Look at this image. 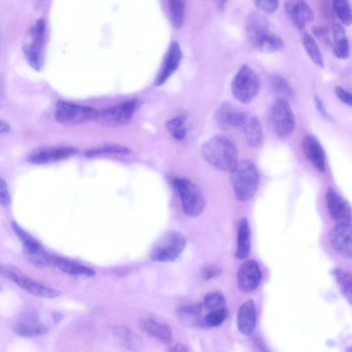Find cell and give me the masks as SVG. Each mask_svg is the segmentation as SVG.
Returning a JSON list of instances; mask_svg holds the SVG:
<instances>
[{"label": "cell", "instance_id": "obj_35", "mask_svg": "<svg viewBox=\"0 0 352 352\" xmlns=\"http://www.w3.org/2000/svg\"><path fill=\"white\" fill-rule=\"evenodd\" d=\"M202 305L210 311L218 310L225 308L226 300L221 292H211L204 296Z\"/></svg>", "mask_w": 352, "mask_h": 352}, {"label": "cell", "instance_id": "obj_14", "mask_svg": "<svg viewBox=\"0 0 352 352\" xmlns=\"http://www.w3.org/2000/svg\"><path fill=\"white\" fill-rule=\"evenodd\" d=\"M13 331L23 338H34L43 336L48 331L47 327L34 312L24 314L13 325Z\"/></svg>", "mask_w": 352, "mask_h": 352}, {"label": "cell", "instance_id": "obj_7", "mask_svg": "<svg viewBox=\"0 0 352 352\" xmlns=\"http://www.w3.org/2000/svg\"><path fill=\"white\" fill-rule=\"evenodd\" d=\"M186 245L184 235L175 230L164 234L152 248L150 257L157 262L175 261L182 253Z\"/></svg>", "mask_w": 352, "mask_h": 352}, {"label": "cell", "instance_id": "obj_32", "mask_svg": "<svg viewBox=\"0 0 352 352\" xmlns=\"http://www.w3.org/2000/svg\"><path fill=\"white\" fill-rule=\"evenodd\" d=\"M186 116L181 114L166 122V128L172 136L177 140H182L185 138L187 129L185 126Z\"/></svg>", "mask_w": 352, "mask_h": 352}, {"label": "cell", "instance_id": "obj_31", "mask_svg": "<svg viewBox=\"0 0 352 352\" xmlns=\"http://www.w3.org/2000/svg\"><path fill=\"white\" fill-rule=\"evenodd\" d=\"M270 84L273 91L282 98H292L294 91L288 81L281 75L272 74L270 76Z\"/></svg>", "mask_w": 352, "mask_h": 352}, {"label": "cell", "instance_id": "obj_48", "mask_svg": "<svg viewBox=\"0 0 352 352\" xmlns=\"http://www.w3.org/2000/svg\"><path fill=\"white\" fill-rule=\"evenodd\" d=\"M226 4V1H219L217 2V7L219 10H223L225 8V6Z\"/></svg>", "mask_w": 352, "mask_h": 352}, {"label": "cell", "instance_id": "obj_16", "mask_svg": "<svg viewBox=\"0 0 352 352\" xmlns=\"http://www.w3.org/2000/svg\"><path fill=\"white\" fill-rule=\"evenodd\" d=\"M351 224H337L329 233V242L333 250L344 258H351Z\"/></svg>", "mask_w": 352, "mask_h": 352}, {"label": "cell", "instance_id": "obj_42", "mask_svg": "<svg viewBox=\"0 0 352 352\" xmlns=\"http://www.w3.org/2000/svg\"><path fill=\"white\" fill-rule=\"evenodd\" d=\"M315 105L318 112L324 119L331 120L332 118L328 113L323 101L318 96L315 97Z\"/></svg>", "mask_w": 352, "mask_h": 352}, {"label": "cell", "instance_id": "obj_15", "mask_svg": "<svg viewBox=\"0 0 352 352\" xmlns=\"http://www.w3.org/2000/svg\"><path fill=\"white\" fill-rule=\"evenodd\" d=\"M284 10L292 24L298 30H303L314 18V12L305 1H287Z\"/></svg>", "mask_w": 352, "mask_h": 352}, {"label": "cell", "instance_id": "obj_26", "mask_svg": "<svg viewBox=\"0 0 352 352\" xmlns=\"http://www.w3.org/2000/svg\"><path fill=\"white\" fill-rule=\"evenodd\" d=\"M333 52L339 59L346 60L350 54L349 43L344 28L339 23L333 26Z\"/></svg>", "mask_w": 352, "mask_h": 352}, {"label": "cell", "instance_id": "obj_5", "mask_svg": "<svg viewBox=\"0 0 352 352\" xmlns=\"http://www.w3.org/2000/svg\"><path fill=\"white\" fill-rule=\"evenodd\" d=\"M0 274L27 292L38 297L54 298L60 294L58 289L28 276L18 267L12 265H0Z\"/></svg>", "mask_w": 352, "mask_h": 352}, {"label": "cell", "instance_id": "obj_13", "mask_svg": "<svg viewBox=\"0 0 352 352\" xmlns=\"http://www.w3.org/2000/svg\"><path fill=\"white\" fill-rule=\"evenodd\" d=\"M77 152V148L72 146L41 148L30 153L27 161L32 164L54 163L67 159Z\"/></svg>", "mask_w": 352, "mask_h": 352}, {"label": "cell", "instance_id": "obj_4", "mask_svg": "<svg viewBox=\"0 0 352 352\" xmlns=\"http://www.w3.org/2000/svg\"><path fill=\"white\" fill-rule=\"evenodd\" d=\"M261 79L258 74L248 65H242L231 82V91L235 99L243 104H249L258 96L261 89Z\"/></svg>", "mask_w": 352, "mask_h": 352}, {"label": "cell", "instance_id": "obj_28", "mask_svg": "<svg viewBox=\"0 0 352 352\" xmlns=\"http://www.w3.org/2000/svg\"><path fill=\"white\" fill-rule=\"evenodd\" d=\"M11 225L14 232L23 244L24 254L37 252L43 249L42 245L16 221H12Z\"/></svg>", "mask_w": 352, "mask_h": 352}, {"label": "cell", "instance_id": "obj_18", "mask_svg": "<svg viewBox=\"0 0 352 352\" xmlns=\"http://www.w3.org/2000/svg\"><path fill=\"white\" fill-rule=\"evenodd\" d=\"M246 114L247 112L238 109L232 103L226 102L221 104L217 109L215 119L222 129H239Z\"/></svg>", "mask_w": 352, "mask_h": 352}, {"label": "cell", "instance_id": "obj_11", "mask_svg": "<svg viewBox=\"0 0 352 352\" xmlns=\"http://www.w3.org/2000/svg\"><path fill=\"white\" fill-rule=\"evenodd\" d=\"M137 100H127L118 105L98 111L96 119L109 126H118L128 123L138 108Z\"/></svg>", "mask_w": 352, "mask_h": 352}, {"label": "cell", "instance_id": "obj_8", "mask_svg": "<svg viewBox=\"0 0 352 352\" xmlns=\"http://www.w3.org/2000/svg\"><path fill=\"white\" fill-rule=\"evenodd\" d=\"M271 118L279 139H285L292 134L296 127L295 116L287 99L279 97L273 102Z\"/></svg>", "mask_w": 352, "mask_h": 352}, {"label": "cell", "instance_id": "obj_40", "mask_svg": "<svg viewBox=\"0 0 352 352\" xmlns=\"http://www.w3.org/2000/svg\"><path fill=\"white\" fill-rule=\"evenodd\" d=\"M10 202V195L6 182L0 178V205L7 206Z\"/></svg>", "mask_w": 352, "mask_h": 352}, {"label": "cell", "instance_id": "obj_43", "mask_svg": "<svg viewBox=\"0 0 352 352\" xmlns=\"http://www.w3.org/2000/svg\"><path fill=\"white\" fill-rule=\"evenodd\" d=\"M220 271V269L217 267L208 266L204 269L202 276L204 279L209 280L217 276Z\"/></svg>", "mask_w": 352, "mask_h": 352}, {"label": "cell", "instance_id": "obj_27", "mask_svg": "<svg viewBox=\"0 0 352 352\" xmlns=\"http://www.w3.org/2000/svg\"><path fill=\"white\" fill-rule=\"evenodd\" d=\"M115 337L127 350L131 352H140L142 343L139 336L131 329L125 326H116L113 329Z\"/></svg>", "mask_w": 352, "mask_h": 352}, {"label": "cell", "instance_id": "obj_49", "mask_svg": "<svg viewBox=\"0 0 352 352\" xmlns=\"http://www.w3.org/2000/svg\"><path fill=\"white\" fill-rule=\"evenodd\" d=\"M0 290H1V285H0Z\"/></svg>", "mask_w": 352, "mask_h": 352}, {"label": "cell", "instance_id": "obj_29", "mask_svg": "<svg viewBox=\"0 0 352 352\" xmlns=\"http://www.w3.org/2000/svg\"><path fill=\"white\" fill-rule=\"evenodd\" d=\"M302 43L312 62L320 67H324V63L322 52L313 36L308 32H304L302 36Z\"/></svg>", "mask_w": 352, "mask_h": 352}, {"label": "cell", "instance_id": "obj_45", "mask_svg": "<svg viewBox=\"0 0 352 352\" xmlns=\"http://www.w3.org/2000/svg\"><path fill=\"white\" fill-rule=\"evenodd\" d=\"M169 352H190L186 347L183 344L177 343L174 346H171L169 350Z\"/></svg>", "mask_w": 352, "mask_h": 352}, {"label": "cell", "instance_id": "obj_12", "mask_svg": "<svg viewBox=\"0 0 352 352\" xmlns=\"http://www.w3.org/2000/svg\"><path fill=\"white\" fill-rule=\"evenodd\" d=\"M326 203L332 220L337 224H351V209L349 204L334 189L329 188Z\"/></svg>", "mask_w": 352, "mask_h": 352}, {"label": "cell", "instance_id": "obj_21", "mask_svg": "<svg viewBox=\"0 0 352 352\" xmlns=\"http://www.w3.org/2000/svg\"><path fill=\"white\" fill-rule=\"evenodd\" d=\"M239 129L248 145L256 148L262 144L263 128L259 119L256 116L247 113Z\"/></svg>", "mask_w": 352, "mask_h": 352}, {"label": "cell", "instance_id": "obj_38", "mask_svg": "<svg viewBox=\"0 0 352 352\" xmlns=\"http://www.w3.org/2000/svg\"><path fill=\"white\" fill-rule=\"evenodd\" d=\"M202 304H191L179 307L177 314L180 318H193L200 314L202 311Z\"/></svg>", "mask_w": 352, "mask_h": 352}, {"label": "cell", "instance_id": "obj_47", "mask_svg": "<svg viewBox=\"0 0 352 352\" xmlns=\"http://www.w3.org/2000/svg\"><path fill=\"white\" fill-rule=\"evenodd\" d=\"M52 318L55 323H59L63 320V316L60 312L54 311L52 314Z\"/></svg>", "mask_w": 352, "mask_h": 352}, {"label": "cell", "instance_id": "obj_9", "mask_svg": "<svg viewBox=\"0 0 352 352\" xmlns=\"http://www.w3.org/2000/svg\"><path fill=\"white\" fill-rule=\"evenodd\" d=\"M45 37L46 24L43 19H39L30 30V42L23 45V52L29 64L38 71L43 65Z\"/></svg>", "mask_w": 352, "mask_h": 352}, {"label": "cell", "instance_id": "obj_46", "mask_svg": "<svg viewBox=\"0 0 352 352\" xmlns=\"http://www.w3.org/2000/svg\"><path fill=\"white\" fill-rule=\"evenodd\" d=\"M10 129L9 124L4 120H0V135L8 133Z\"/></svg>", "mask_w": 352, "mask_h": 352}, {"label": "cell", "instance_id": "obj_17", "mask_svg": "<svg viewBox=\"0 0 352 352\" xmlns=\"http://www.w3.org/2000/svg\"><path fill=\"white\" fill-rule=\"evenodd\" d=\"M261 272L258 264L254 260L244 262L237 272V285L243 292H251L259 285Z\"/></svg>", "mask_w": 352, "mask_h": 352}, {"label": "cell", "instance_id": "obj_19", "mask_svg": "<svg viewBox=\"0 0 352 352\" xmlns=\"http://www.w3.org/2000/svg\"><path fill=\"white\" fill-rule=\"evenodd\" d=\"M302 147L306 158L320 172L326 169V155L319 140L311 134L303 137Z\"/></svg>", "mask_w": 352, "mask_h": 352}, {"label": "cell", "instance_id": "obj_39", "mask_svg": "<svg viewBox=\"0 0 352 352\" xmlns=\"http://www.w3.org/2000/svg\"><path fill=\"white\" fill-rule=\"evenodd\" d=\"M254 3L258 10L267 14L276 12L278 7V1H255Z\"/></svg>", "mask_w": 352, "mask_h": 352}, {"label": "cell", "instance_id": "obj_44", "mask_svg": "<svg viewBox=\"0 0 352 352\" xmlns=\"http://www.w3.org/2000/svg\"><path fill=\"white\" fill-rule=\"evenodd\" d=\"M313 33L318 37H322L327 34V30L323 26H314L312 29Z\"/></svg>", "mask_w": 352, "mask_h": 352}, {"label": "cell", "instance_id": "obj_3", "mask_svg": "<svg viewBox=\"0 0 352 352\" xmlns=\"http://www.w3.org/2000/svg\"><path fill=\"white\" fill-rule=\"evenodd\" d=\"M230 173L235 197L240 201L250 200L255 195L260 181L253 162L248 159L240 160Z\"/></svg>", "mask_w": 352, "mask_h": 352}, {"label": "cell", "instance_id": "obj_6", "mask_svg": "<svg viewBox=\"0 0 352 352\" xmlns=\"http://www.w3.org/2000/svg\"><path fill=\"white\" fill-rule=\"evenodd\" d=\"M173 186L179 195L184 212L191 217L199 216L206 205V199L201 189L186 177L175 178Z\"/></svg>", "mask_w": 352, "mask_h": 352}, {"label": "cell", "instance_id": "obj_24", "mask_svg": "<svg viewBox=\"0 0 352 352\" xmlns=\"http://www.w3.org/2000/svg\"><path fill=\"white\" fill-rule=\"evenodd\" d=\"M251 234L248 221L241 219L238 227L235 257L239 260L246 258L250 252Z\"/></svg>", "mask_w": 352, "mask_h": 352}, {"label": "cell", "instance_id": "obj_41", "mask_svg": "<svg viewBox=\"0 0 352 352\" xmlns=\"http://www.w3.org/2000/svg\"><path fill=\"white\" fill-rule=\"evenodd\" d=\"M335 93L337 98L344 104L351 106L352 96L350 91H347L342 87H335Z\"/></svg>", "mask_w": 352, "mask_h": 352}, {"label": "cell", "instance_id": "obj_25", "mask_svg": "<svg viewBox=\"0 0 352 352\" xmlns=\"http://www.w3.org/2000/svg\"><path fill=\"white\" fill-rule=\"evenodd\" d=\"M62 272L75 276L92 277L95 271L84 265L68 258L55 256L54 264Z\"/></svg>", "mask_w": 352, "mask_h": 352}, {"label": "cell", "instance_id": "obj_22", "mask_svg": "<svg viewBox=\"0 0 352 352\" xmlns=\"http://www.w3.org/2000/svg\"><path fill=\"white\" fill-rule=\"evenodd\" d=\"M236 324L239 331L243 335L249 336L254 332L256 324V311L252 299L247 300L240 306Z\"/></svg>", "mask_w": 352, "mask_h": 352}, {"label": "cell", "instance_id": "obj_33", "mask_svg": "<svg viewBox=\"0 0 352 352\" xmlns=\"http://www.w3.org/2000/svg\"><path fill=\"white\" fill-rule=\"evenodd\" d=\"M332 8L342 24L349 26L352 21L351 8L348 1H332Z\"/></svg>", "mask_w": 352, "mask_h": 352}, {"label": "cell", "instance_id": "obj_34", "mask_svg": "<svg viewBox=\"0 0 352 352\" xmlns=\"http://www.w3.org/2000/svg\"><path fill=\"white\" fill-rule=\"evenodd\" d=\"M170 19L176 28H179L183 24L185 13V2L179 0L169 1Z\"/></svg>", "mask_w": 352, "mask_h": 352}, {"label": "cell", "instance_id": "obj_23", "mask_svg": "<svg viewBox=\"0 0 352 352\" xmlns=\"http://www.w3.org/2000/svg\"><path fill=\"white\" fill-rule=\"evenodd\" d=\"M140 325L145 332L164 344H169L173 340L170 327L153 318H146L141 320Z\"/></svg>", "mask_w": 352, "mask_h": 352}, {"label": "cell", "instance_id": "obj_30", "mask_svg": "<svg viewBox=\"0 0 352 352\" xmlns=\"http://www.w3.org/2000/svg\"><path fill=\"white\" fill-rule=\"evenodd\" d=\"M332 275L334 277L340 289L349 303L352 298V283L351 274L341 268H335L332 271Z\"/></svg>", "mask_w": 352, "mask_h": 352}, {"label": "cell", "instance_id": "obj_1", "mask_svg": "<svg viewBox=\"0 0 352 352\" xmlns=\"http://www.w3.org/2000/svg\"><path fill=\"white\" fill-rule=\"evenodd\" d=\"M245 28L249 42L258 51L274 53L283 47L282 38L270 29L267 19L259 12L252 11L248 14Z\"/></svg>", "mask_w": 352, "mask_h": 352}, {"label": "cell", "instance_id": "obj_2", "mask_svg": "<svg viewBox=\"0 0 352 352\" xmlns=\"http://www.w3.org/2000/svg\"><path fill=\"white\" fill-rule=\"evenodd\" d=\"M204 160L212 166L230 172L238 160V151L235 144L227 137L214 135L206 141L201 148Z\"/></svg>", "mask_w": 352, "mask_h": 352}, {"label": "cell", "instance_id": "obj_36", "mask_svg": "<svg viewBox=\"0 0 352 352\" xmlns=\"http://www.w3.org/2000/svg\"><path fill=\"white\" fill-rule=\"evenodd\" d=\"M228 311L226 308L210 311L204 318V323L208 327H216L226 320Z\"/></svg>", "mask_w": 352, "mask_h": 352}, {"label": "cell", "instance_id": "obj_20", "mask_svg": "<svg viewBox=\"0 0 352 352\" xmlns=\"http://www.w3.org/2000/svg\"><path fill=\"white\" fill-rule=\"evenodd\" d=\"M182 54L177 42H172L167 50L162 68L156 77L155 85H162L177 70L182 59Z\"/></svg>", "mask_w": 352, "mask_h": 352}, {"label": "cell", "instance_id": "obj_37", "mask_svg": "<svg viewBox=\"0 0 352 352\" xmlns=\"http://www.w3.org/2000/svg\"><path fill=\"white\" fill-rule=\"evenodd\" d=\"M129 153L130 150L124 146L117 144H107L101 148L87 151L85 155L93 157L102 153L128 154Z\"/></svg>", "mask_w": 352, "mask_h": 352}, {"label": "cell", "instance_id": "obj_10", "mask_svg": "<svg viewBox=\"0 0 352 352\" xmlns=\"http://www.w3.org/2000/svg\"><path fill=\"white\" fill-rule=\"evenodd\" d=\"M98 111L94 108L64 100H58L55 109L56 120L64 124H76L97 118Z\"/></svg>", "mask_w": 352, "mask_h": 352}]
</instances>
